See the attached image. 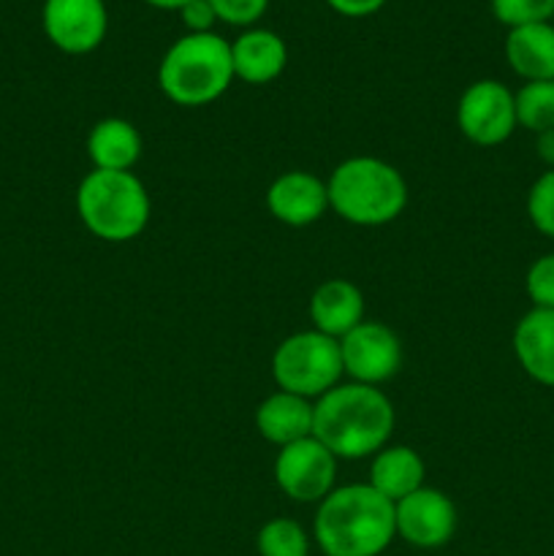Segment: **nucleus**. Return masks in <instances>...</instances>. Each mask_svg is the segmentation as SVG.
Listing matches in <instances>:
<instances>
[{"label":"nucleus","mask_w":554,"mask_h":556,"mask_svg":"<svg viewBox=\"0 0 554 556\" xmlns=\"http://www.w3.org/2000/svg\"><path fill=\"white\" fill-rule=\"evenodd\" d=\"M87 155L101 172H130L141 157V134L123 117H106L92 125Z\"/></svg>","instance_id":"6ab92c4d"},{"label":"nucleus","mask_w":554,"mask_h":556,"mask_svg":"<svg viewBox=\"0 0 554 556\" xmlns=\"http://www.w3.org/2000/svg\"><path fill=\"white\" fill-rule=\"evenodd\" d=\"M259 556H310V538L299 521L280 516L269 519L255 535Z\"/></svg>","instance_id":"412c9836"},{"label":"nucleus","mask_w":554,"mask_h":556,"mask_svg":"<svg viewBox=\"0 0 554 556\" xmlns=\"http://www.w3.org/2000/svg\"><path fill=\"white\" fill-rule=\"evenodd\" d=\"M342 369L353 383L380 386L402 367V342L380 320H362L340 340Z\"/></svg>","instance_id":"1a4fd4ad"},{"label":"nucleus","mask_w":554,"mask_h":556,"mask_svg":"<svg viewBox=\"0 0 554 556\" xmlns=\"http://www.w3.org/2000/svg\"><path fill=\"white\" fill-rule=\"evenodd\" d=\"M462 136L478 147H498L516 130L514 92L498 79H478L465 87L456 103Z\"/></svg>","instance_id":"0eeeda50"},{"label":"nucleus","mask_w":554,"mask_h":556,"mask_svg":"<svg viewBox=\"0 0 554 556\" xmlns=\"http://www.w3.org/2000/svg\"><path fill=\"white\" fill-rule=\"evenodd\" d=\"M516 123L530 134L554 128V81H525L514 92Z\"/></svg>","instance_id":"aec40b11"},{"label":"nucleus","mask_w":554,"mask_h":556,"mask_svg":"<svg viewBox=\"0 0 554 556\" xmlns=\"http://www.w3.org/2000/svg\"><path fill=\"white\" fill-rule=\"evenodd\" d=\"M337 14L351 16V20H362V16L378 14L389 0H326Z\"/></svg>","instance_id":"bb28decb"},{"label":"nucleus","mask_w":554,"mask_h":556,"mask_svg":"<svg viewBox=\"0 0 554 556\" xmlns=\"http://www.w3.org/2000/svg\"><path fill=\"white\" fill-rule=\"evenodd\" d=\"M177 14L188 33H212V27H215L217 22L210 0H190V3H185Z\"/></svg>","instance_id":"a878e982"},{"label":"nucleus","mask_w":554,"mask_h":556,"mask_svg":"<svg viewBox=\"0 0 554 556\" xmlns=\"http://www.w3.org/2000/svg\"><path fill=\"white\" fill-rule=\"evenodd\" d=\"M514 356L527 378L554 389V309L532 307L514 329Z\"/></svg>","instance_id":"4468645a"},{"label":"nucleus","mask_w":554,"mask_h":556,"mask_svg":"<svg viewBox=\"0 0 554 556\" xmlns=\"http://www.w3.org/2000/svg\"><path fill=\"white\" fill-rule=\"evenodd\" d=\"M340 340L320 331H297L277 345L272 356V378L277 389L288 394L318 400L342 383Z\"/></svg>","instance_id":"423d86ee"},{"label":"nucleus","mask_w":554,"mask_h":556,"mask_svg":"<svg viewBox=\"0 0 554 556\" xmlns=\"http://www.w3.org/2000/svg\"><path fill=\"white\" fill-rule=\"evenodd\" d=\"M494 20L505 27L536 25V22H552L554 0H489Z\"/></svg>","instance_id":"4be33fe9"},{"label":"nucleus","mask_w":554,"mask_h":556,"mask_svg":"<svg viewBox=\"0 0 554 556\" xmlns=\"http://www.w3.org/2000/svg\"><path fill=\"white\" fill-rule=\"evenodd\" d=\"M313 424V402L280 389L266 396L259 405V410H255V429H259L266 443L277 445V448H286V445L310 438Z\"/></svg>","instance_id":"2eb2a0df"},{"label":"nucleus","mask_w":554,"mask_h":556,"mask_svg":"<svg viewBox=\"0 0 554 556\" xmlns=\"http://www.w3.org/2000/svg\"><path fill=\"white\" fill-rule=\"evenodd\" d=\"M313 329L342 340L364 320V293L351 280H326L310 296Z\"/></svg>","instance_id":"dca6fc26"},{"label":"nucleus","mask_w":554,"mask_h":556,"mask_svg":"<svg viewBox=\"0 0 554 556\" xmlns=\"http://www.w3.org/2000/svg\"><path fill=\"white\" fill-rule=\"evenodd\" d=\"M150 193L134 172L92 168L76 190V215L103 242H130L150 223Z\"/></svg>","instance_id":"39448f33"},{"label":"nucleus","mask_w":554,"mask_h":556,"mask_svg":"<svg viewBox=\"0 0 554 556\" xmlns=\"http://www.w3.org/2000/svg\"><path fill=\"white\" fill-rule=\"evenodd\" d=\"M41 25L60 52L90 54L106 38L109 11L103 0H43Z\"/></svg>","instance_id":"9d476101"},{"label":"nucleus","mask_w":554,"mask_h":556,"mask_svg":"<svg viewBox=\"0 0 554 556\" xmlns=\"http://www.w3.org/2000/svg\"><path fill=\"white\" fill-rule=\"evenodd\" d=\"M231 41L212 33H185L158 65V87L177 106H206L234 85Z\"/></svg>","instance_id":"7ed1b4c3"},{"label":"nucleus","mask_w":554,"mask_h":556,"mask_svg":"<svg viewBox=\"0 0 554 556\" xmlns=\"http://www.w3.org/2000/svg\"><path fill=\"white\" fill-rule=\"evenodd\" d=\"M234 76L248 85H269L286 71L288 47L275 30L248 27L231 41Z\"/></svg>","instance_id":"ddd939ff"},{"label":"nucleus","mask_w":554,"mask_h":556,"mask_svg":"<svg viewBox=\"0 0 554 556\" xmlns=\"http://www.w3.org/2000/svg\"><path fill=\"white\" fill-rule=\"evenodd\" d=\"M266 210L275 220L286 226L304 228L318 223L329 210V190L320 177L313 172H293L280 174L266 190Z\"/></svg>","instance_id":"f8f14e48"},{"label":"nucleus","mask_w":554,"mask_h":556,"mask_svg":"<svg viewBox=\"0 0 554 556\" xmlns=\"http://www.w3.org/2000/svg\"><path fill=\"white\" fill-rule=\"evenodd\" d=\"M217 22L231 27H255V22L266 14L269 0H210Z\"/></svg>","instance_id":"393cba45"},{"label":"nucleus","mask_w":554,"mask_h":556,"mask_svg":"<svg viewBox=\"0 0 554 556\" xmlns=\"http://www.w3.org/2000/svg\"><path fill=\"white\" fill-rule=\"evenodd\" d=\"M313 538L324 556H380L396 538L394 503L369 483L337 486L318 503Z\"/></svg>","instance_id":"f03ea898"},{"label":"nucleus","mask_w":554,"mask_h":556,"mask_svg":"<svg viewBox=\"0 0 554 556\" xmlns=\"http://www.w3.org/2000/svg\"><path fill=\"white\" fill-rule=\"evenodd\" d=\"M536 152L549 168H554V128L543 130V134L536 136Z\"/></svg>","instance_id":"cd10ccee"},{"label":"nucleus","mask_w":554,"mask_h":556,"mask_svg":"<svg viewBox=\"0 0 554 556\" xmlns=\"http://www.w3.org/2000/svg\"><path fill=\"white\" fill-rule=\"evenodd\" d=\"M396 535L411 546L443 548L456 532V508L451 497L440 489L421 486L394 503Z\"/></svg>","instance_id":"9b49d317"},{"label":"nucleus","mask_w":554,"mask_h":556,"mask_svg":"<svg viewBox=\"0 0 554 556\" xmlns=\"http://www.w3.org/2000/svg\"><path fill=\"white\" fill-rule=\"evenodd\" d=\"M552 556H554V554H552Z\"/></svg>","instance_id":"c756f323"},{"label":"nucleus","mask_w":554,"mask_h":556,"mask_svg":"<svg viewBox=\"0 0 554 556\" xmlns=\"http://www.w3.org/2000/svg\"><path fill=\"white\" fill-rule=\"evenodd\" d=\"M525 291L530 296L532 307L554 309V253L532 261L525 277Z\"/></svg>","instance_id":"b1692460"},{"label":"nucleus","mask_w":554,"mask_h":556,"mask_svg":"<svg viewBox=\"0 0 554 556\" xmlns=\"http://www.w3.org/2000/svg\"><path fill=\"white\" fill-rule=\"evenodd\" d=\"M326 190L329 210L353 226H386L407 206L405 177L380 157H348L326 179Z\"/></svg>","instance_id":"20e7f679"},{"label":"nucleus","mask_w":554,"mask_h":556,"mask_svg":"<svg viewBox=\"0 0 554 556\" xmlns=\"http://www.w3.org/2000/svg\"><path fill=\"white\" fill-rule=\"evenodd\" d=\"M527 217L543 237L554 239V168H546L527 193Z\"/></svg>","instance_id":"5701e85b"},{"label":"nucleus","mask_w":554,"mask_h":556,"mask_svg":"<svg viewBox=\"0 0 554 556\" xmlns=\"http://www.w3.org/2000/svg\"><path fill=\"white\" fill-rule=\"evenodd\" d=\"M337 456L313 434L280 448L275 459V481L293 503H320L335 492Z\"/></svg>","instance_id":"6e6552de"},{"label":"nucleus","mask_w":554,"mask_h":556,"mask_svg":"<svg viewBox=\"0 0 554 556\" xmlns=\"http://www.w3.org/2000/svg\"><path fill=\"white\" fill-rule=\"evenodd\" d=\"M424 476V459L407 445H386L369 462V486L391 503H400L402 497L421 489Z\"/></svg>","instance_id":"a211bd4d"},{"label":"nucleus","mask_w":554,"mask_h":556,"mask_svg":"<svg viewBox=\"0 0 554 556\" xmlns=\"http://www.w3.org/2000/svg\"><path fill=\"white\" fill-rule=\"evenodd\" d=\"M313 407V438L342 462L375 456L394 432V405L378 386L340 383L318 396Z\"/></svg>","instance_id":"f257e3e1"},{"label":"nucleus","mask_w":554,"mask_h":556,"mask_svg":"<svg viewBox=\"0 0 554 556\" xmlns=\"http://www.w3.org/2000/svg\"><path fill=\"white\" fill-rule=\"evenodd\" d=\"M505 60L525 81H554V25L511 27L505 36Z\"/></svg>","instance_id":"f3484780"},{"label":"nucleus","mask_w":554,"mask_h":556,"mask_svg":"<svg viewBox=\"0 0 554 556\" xmlns=\"http://www.w3.org/2000/svg\"><path fill=\"white\" fill-rule=\"evenodd\" d=\"M144 3H150L152 9H163V11H179L185 3H190V0H144Z\"/></svg>","instance_id":"c85d7f7f"}]
</instances>
